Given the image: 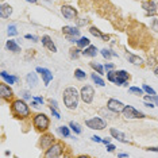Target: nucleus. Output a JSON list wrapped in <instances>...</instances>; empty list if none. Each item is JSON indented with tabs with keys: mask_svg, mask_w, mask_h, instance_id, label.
<instances>
[{
	"mask_svg": "<svg viewBox=\"0 0 158 158\" xmlns=\"http://www.w3.org/2000/svg\"><path fill=\"white\" fill-rule=\"evenodd\" d=\"M10 110H11V114L14 118L19 120H26L31 118V108L28 106L27 100L24 99H12L11 103H10Z\"/></svg>",
	"mask_w": 158,
	"mask_h": 158,
	"instance_id": "f257e3e1",
	"label": "nucleus"
},
{
	"mask_svg": "<svg viewBox=\"0 0 158 158\" xmlns=\"http://www.w3.org/2000/svg\"><path fill=\"white\" fill-rule=\"evenodd\" d=\"M80 91H77V88L74 87H66L62 92V100L64 106L68 110H77L78 107V100H80Z\"/></svg>",
	"mask_w": 158,
	"mask_h": 158,
	"instance_id": "f03ea898",
	"label": "nucleus"
},
{
	"mask_svg": "<svg viewBox=\"0 0 158 158\" xmlns=\"http://www.w3.org/2000/svg\"><path fill=\"white\" fill-rule=\"evenodd\" d=\"M31 123H33V127L39 132H45L49 130L50 127V118L44 112H38L33 115L31 118Z\"/></svg>",
	"mask_w": 158,
	"mask_h": 158,
	"instance_id": "7ed1b4c3",
	"label": "nucleus"
},
{
	"mask_svg": "<svg viewBox=\"0 0 158 158\" xmlns=\"http://www.w3.org/2000/svg\"><path fill=\"white\" fill-rule=\"evenodd\" d=\"M64 153H65V145H64V142L56 141L48 150H45L44 156L46 158H58V157H62Z\"/></svg>",
	"mask_w": 158,
	"mask_h": 158,
	"instance_id": "20e7f679",
	"label": "nucleus"
},
{
	"mask_svg": "<svg viewBox=\"0 0 158 158\" xmlns=\"http://www.w3.org/2000/svg\"><path fill=\"white\" fill-rule=\"evenodd\" d=\"M122 116L126 120H135V119H145L146 115L132 106H124L123 111H122Z\"/></svg>",
	"mask_w": 158,
	"mask_h": 158,
	"instance_id": "39448f33",
	"label": "nucleus"
},
{
	"mask_svg": "<svg viewBox=\"0 0 158 158\" xmlns=\"http://www.w3.org/2000/svg\"><path fill=\"white\" fill-rule=\"evenodd\" d=\"M85 126L91 130H96V131H102V130H106L107 127V122L100 116H93V118H89V119L85 120Z\"/></svg>",
	"mask_w": 158,
	"mask_h": 158,
	"instance_id": "423d86ee",
	"label": "nucleus"
},
{
	"mask_svg": "<svg viewBox=\"0 0 158 158\" xmlns=\"http://www.w3.org/2000/svg\"><path fill=\"white\" fill-rule=\"evenodd\" d=\"M80 98L85 104H91L95 99V89L92 85H84L80 89Z\"/></svg>",
	"mask_w": 158,
	"mask_h": 158,
	"instance_id": "0eeeda50",
	"label": "nucleus"
},
{
	"mask_svg": "<svg viewBox=\"0 0 158 158\" xmlns=\"http://www.w3.org/2000/svg\"><path fill=\"white\" fill-rule=\"evenodd\" d=\"M54 142H56V136L53 135L52 132L45 131V132H42L41 138H39V147L45 152V150H48Z\"/></svg>",
	"mask_w": 158,
	"mask_h": 158,
	"instance_id": "6e6552de",
	"label": "nucleus"
},
{
	"mask_svg": "<svg viewBox=\"0 0 158 158\" xmlns=\"http://www.w3.org/2000/svg\"><path fill=\"white\" fill-rule=\"evenodd\" d=\"M61 15L65 18L66 20H76L78 16V11L77 8H74L73 6L69 4H64L61 7Z\"/></svg>",
	"mask_w": 158,
	"mask_h": 158,
	"instance_id": "1a4fd4ad",
	"label": "nucleus"
},
{
	"mask_svg": "<svg viewBox=\"0 0 158 158\" xmlns=\"http://www.w3.org/2000/svg\"><path fill=\"white\" fill-rule=\"evenodd\" d=\"M0 96H2V99L6 100V102H11L14 99V96H15L11 85L7 84L6 81H3L2 84H0Z\"/></svg>",
	"mask_w": 158,
	"mask_h": 158,
	"instance_id": "9d476101",
	"label": "nucleus"
},
{
	"mask_svg": "<svg viewBox=\"0 0 158 158\" xmlns=\"http://www.w3.org/2000/svg\"><path fill=\"white\" fill-rule=\"evenodd\" d=\"M35 70H37L38 74L42 77V81H44L45 87H49L50 82H52L53 78H54V76H53V73H52V70L48 69V68H44V66H38Z\"/></svg>",
	"mask_w": 158,
	"mask_h": 158,
	"instance_id": "9b49d317",
	"label": "nucleus"
},
{
	"mask_svg": "<svg viewBox=\"0 0 158 158\" xmlns=\"http://www.w3.org/2000/svg\"><path fill=\"white\" fill-rule=\"evenodd\" d=\"M128 80H130V74H128L127 70H124V69L116 70V81H115V85H118V87H128Z\"/></svg>",
	"mask_w": 158,
	"mask_h": 158,
	"instance_id": "f8f14e48",
	"label": "nucleus"
},
{
	"mask_svg": "<svg viewBox=\"0 0 158 158\" xmlns=\"http://www.w3.org/2000/svg\"><path fill=\"white\" fill-rule=\"evenodd\" d=\"M142 8L146 11L147 16H154L158 12V4L154 2V0H143Z\"/></svg>",
	"mask_w": 158,
	"mask_h": 158,
	"instance_id": "ddd939ff",
	"label": "nucleus"
},
{
	"mask_svg": "<svg viewBox=\"0 0 158 158\" xmlns=\"http://www.w3.org/2000/svg\"><path fill=\"white\" fill-rule=\"evenodd\" d=\"M124 106H126V104H123L120 100H118V99L111 98V99L107 100V108L111 110L115 114H122V111H123Z\"/></svg>",
	"mask_w": 158,
	"mask_h": 158,
	"instance_id": "4468645a",
	"label": "nucleus"
},
{
	"mask_svg": "<svg viewBox=\"0 0 158 158\" xmlns=\"http://www.w3.org/2000/svg\"><path fill=\"white\" fill-rule=\"evenodd\" d=\"M110 135L112 136L114 139H116L118 142L120 143H130V139H128V136L124 134V132H122L120 130H118V128L115 127H111L110 128Z\"/></svg>",
	"mask_w": 158,
	"mask_h": 158,
	"instance_id": "2eb2a0df",
	"label": "nucleus"
},
{
	"mask_svg": "<svg viewBox=\"0 0 158 158\" xmlns=\"http://www.w3.org/2000/svg\"><path fill=\"white\" fill-rule=\"evenodd\" d=\"M126 58H127V61L131 64V65H135V66H142V65H145V60H143L142 57L134 54V53L126 52Z\"/></svg>",
	"mask_w": 158,
	"mask_h": 158,
	"instance_id": "dca6fc26",
	"label": "nucleus"
},
{
	"mask_svg": "<svg viewBox=\"0 0 158 158\" xmlns=\"http://www.w3.org/2000/svg\"><path fill=\"white\" fill-rule=\"evenodd\" d=\"M41 42H42V46H44L46 50H49V52H52V53H57V46L49 35H42Z\"/></svg>",
	"mask_w": 158,
	"mask_h": 158,
	"instance_id": "f3484780",
	"label": "nucleus"
},
{
	"mask_svg": "<svg viewBox=\"0 0 158 158\" xmlns=\"http://www.w3.org/2000/svg\"><path fill=\"white\" fill-rule=\"evenodd\" d=\"M6 49L8 50V52H11L12 54H19V53L22 52L19 44H18L15 39H8V41L6 42Z\"/></svg>",
	"mask_w": 158,
	"mask_h": 158,
	"instance_id": "a211bd4d",
	"label": "nucleus"
},
{
	"mask_svg": "<svg viewBox=\"0 0 158 158\" xmlns=\"http://www.w3.org/2000/svg\"><path fill=\"white\" fill-rule=\"evenodd\" d=\"M12 11H14L12 6L7 4V3H2V4H0V16H2L3 19H8V18L12 15Z\"/></svg>",
	"mask_w": 158,
	"mask_h": 158,
	"instance_id": "6ab92c4d",
	"label": "nucleus"
},
{
	"mask_svg": "<svg viewBox=\"0 0 158 158\" xmlns=\"http://www.w3.org/2000/svg\"><path fill=\"white\" fill-rule=\"evenodd\" d=\"M26 82L30 88H35L38 85V72H30L26 74Z\"/></svg>",
	"mask_w": 158,
	"mask_h": 158,
	"instance_id": "aec40b11",
	"label": "nucleus"
},
{
	"mask_svg": "<svg viewBox=\"0 0 158 158\" xmlns=\"http://www.w3.org/2000/svg\"><path fill=\"white\" fill-rule=\"evenodd\" d=\"M0 76H2L3 81H6L7 84H10V85L15 84V82H19V77H18V76H12V74H10L8 72H6V70L0 72Z\"/></svg>",
	"mask_w": 158,
	"mask_h": 158,
	"instance_id": "412c9836",
	"label": "nucleus"
},
{
	"mask_svg": "<svg viewBox=\"0 0 158 158\" xmlns=\"http://www.w3.org/2000/svg\"><path fill=\"white\" fill-rule=\"evenodd\" d=\"M64 35H74V37H81L80 35V27L78 26H64L62 27Z\"/></svg>",
	"mask_w": 158,
	"mask_h": 158,
	"instance_id": "4be33fe9",
	"label": "nucleus"
},
{
	"mask_svg": "<svg viewBox=\"0 0 158 158\" xmlns=\"http://www.w3.org/2000/svg\"><path fill=\"white\" fill-rule=\"evenodd\" d=\"M98 53H99V49L96 48L95 45H89L88 48H85V49H82V56L84 57H89V58H95L96 56H98Z\"/></svg>",
	"mask_w": 158,
	"mask_h": 158,
	"instance_id": "5701e85b",
	"label": "nucleus"
},
{
	"mask_svg": "<svg viewBox=\"0 0 158 158\" xmlns=\"http://www.w3.org/2000/svg\"><path fill=\"white\" fill-rule=\"evenodd\" d=\"M89 33H91L93 37H96V38H100V39H103V41H110V35H106V34H103L102 31L99 30L96 26H91L89 27Z\"/></svg>",
	"mask_w": 158,
	"mask_h": 158,
	"instance_id": "b1692460",
	"label": "nucleus"
},
{
	"mask_svg": "<svg viewBox=\"0 0 158 158\" xmlns=\"http://www.w3.org/2000/svg\"><path fill=\"white\" fill-rule=\"evenodd\" d=\"M91 78H92V81L98 85V87H106V81H104V78L100 76L99 73H96V72L91 73Z\"/></svg>",
	"mask_w": 158,
	"mask_h": 158,
	"instance_id": "393cba45",
	"label": "nucleus"
},
{
	"mask_svg": "<svg viewBox=\"0 0 158 158\" xmlns=\"http://www.w3.org/2000/svg\"><path fill=\"white\" fill-rule=\"evenodd\" d=\"M89 66L93 69V72L99 73L100 76L106 74V69H104V65H102V64H99V62H89Z\"/></svg>",
	"mask_w": 158,
	"mask_h": 158,
	"instance_id": "a878e982",
	"label": "nucleus"
},
{
	"mask_svg": "<svg viewBox=\"0 0 158 158\" xmlns=\"http://www.w3.org/2000/svg\"><path fill=\"white\" fill-rule=\"evenodd\" d=\"M57 130H58V132L61 134V136H62V138H69V136H70V131H72V130H70L69 124H68V126H60Z\"/></svg>",
	"mask_w": 158,
	"mask_h": 158,
	"instance_id": "bb28decb",
	"label": "nucleus"
},
{
	"mask_svg": "<svg viewBox=\"0 0 158 158\" xmlns=\"http://www.w3.org/2000/svg\"><path fill=\"white\" fill-rule=\"evenodd\" d=\"M76 45L82 50V49L88 48V46L91 45V39H89L88 37H80V38H78V42H77Z\"/></svg>",
	"mask_w": 158,
	"mask_h": 158,
	"instance_id": "cd10ccee",
	"label": "nucleus"
},
{
	"mask_svg": "<svg viewBox=\"0 0 158 158\" xmlns=\"http://www.w3.org/2000/svg\"><path fill=\"white\" fill-rule=\"evenodd\" d=\"M87 73H85L82 69H80V68H77V69H74V78L78 81H85L87 80Z\"/></svg>",
	"mask_w": 158,
	"mask_h": 158,
	"instance_id": "c85d7f7f",
	"label": "nucleus"
},
{
	"mask_svg": "<svg viewBox=\"0 0 158 158\" xmlns=\"http://www.w3.org/2000/svg\"><path fill=\"white\" fill-rule=\"evenodd\" d=\"M69 127H70V130L74 132L76 135H80L81 132H82V128H81V126L77 123V122H74V120H70L69 122Z\"/></svg>",
	"mask_w": 158,
	"mask_h": 158,
	"instance_id": "c756f323",
	"label": "nucleus"
},
{
	"mask_svg": "<svg viewBox=\"0 0 158 158\" xmlns=\"http://www.w3.org/2000/svg\"><path fill=\"white\" fill-rule=\"evenodd\" d=\"M69 54H70V57L73 60H77L80 56H82V50L78 48V46H76V48H72L70 50H69Z\"/></svg>",
	"mask_w": 158,
	"mask_h": 158,
	"instance_id": "7c9ffc66",
	"label": "nucleus"
},
{
	"mask_svg": "<svg viewBox=\"0 0 158 158\" xmlns=\"http://www.w3.org/2000/svg\"><path fill=\"white\" fill-rule=\"evenodd\" d=\"M128 92L132 93V95H136V96H143L145 95L143 88H139V87H128Z\"/></svg>",
	"mask_w": 158,
	"mask_h": 158,
	"instance_id": "2f4dec72",
	"label": "nucleus"
},
{
	"mask_svg": "<svg viewBox=\"0 0 158 158\" xmlns=\"http://www.w3.org/2000/svg\"><path fill=\"white\" fill-rule=\"evenodd\" d=\"M100 54H102L103 58L107 60V61L111 60V58L114 57V56H112V50H111V49H107V48H104V49L100 50Z\"/></svg>",
	"mask_w": 158,
	"mask_h": 158,
	"instance_id": "473e14b6",
	"label": "nucleus"
},
{
	"mask_svg": "<svg viewBox=\"0 0 158 158\" xmlns=\"http://www.w3.org/2000/svg\"><path fill=\"white\" fill-rule=\"evenodd\" d=\"M107 80L110 82H112L115 84V81H116V69H112V70H107Z\"/></svg>",
	"mask_w": 158,
	"mask_h": 158,
	"instance_id": "72a5a7b5",
	"label": "nucleus"
},
{
	"mask_svg": "<svg viewBox=\"0 0 158 158\" xmlns=\"http://www.w3.org/2000/svg\"><path fill=\"white\" fill-rule=\"evenodd\" d=\"M7 34H8V37H15V35L19 34L15 24H10V26L7 27Z\"/></svg>",
	"mask_w": 158,
	"mask_h": 158,
	"instance_id": "f704fd0d",
	"label": "nucleus"
},
{
	"mask_svg": "<svg viewBox=\"0 0 158 158\" xmlns=\"http://www.w3.org/2000/svg\"><path fill=\"white\" fill-rule=\"evenodd\" d=\"M143 100H147V102H153L156 106H158V95H143Z\"/></svg>",
	"mask_w": 158,
	"mask_h": 158,
	"instance_id": "c9c22d12",
	"label": "nucleus"
},
{
	"mask_svg": "<svg viewBox=\"0 0 158 158\" xmlns=\"http://www.w3.org/2000/svg\"><path fill=\"white\" fill-rule=\"evenodd\" d=\"M49 110H50V112H52V115L56 118L57 120H60V119H61V114H60V111L57 110L56 107H53V106H50V104H49Z\"/></svg>",
	"mask_w": 158,
	"mask_h": 158,
	"instance_id": "e433bc0d",
	"label": "nucleus"
},
{
	"mask_svg": "<svg viewBox=\"0 0 158 158\" xmlns=\"http://www.w3.org/2000/svg\"><path fill=\"white\" fill-rule=\"evenodd\" d=\"M150 30L158 34V19H156V18H153L152 22H150Z\"/></svg>",
	"mask_w": 158,
	"mask_h": 158,
	"instance_id": "4c0bfd02",
	"label": "nucleus"
},
{
	"mask_svg": "<svg viewBox=\"0 0 158 158\" xmlns=\"http://www.w3.org/2000/svg\"><path fill=\"white\" fill-rule=\"evenodd\" d=\"M142 88H143V91H145L146 95H156V91L150 87V85H147V84H143L142 85Z\"/></svg>",
	"mask_w": 158,
	"mask_h": 158,
	"instance_id": "58836bf2",
	"label": "nucleus"
},
{
	"mask_svg": "<svg viewBox=\"0 0 158 158\" xmlns=\"http://www.w3.org/2000/svg\"><path fill=\"white\" fill-rule=\"evenodd\" d=\"M24 39H28V41H33V42H39L41 38L37 37V35H33V34H26L24 35Z\"/></svg>",
	"mask_w": 158,
	"mask_h": 158,
	"instance_id": "ea45409f",
	"label": "nucleus"
},
{
	"mask_svg": "<svg viewBox=\"0 0 158 158\" xmlns=\"http://www.w3.org/2000/svg\"><path fill=\"white\" fill-rule=\"evenodd\" d=\"M20 98L24 99V100H31L34 96H31V93L28 91H22V92H20Z\"/></svg>",
	"mask_w": 158,
	"mask_h": 158,
	"instance_id": "a19ab883",
	"label": "nucleus"
},
{
	"mask_svg": "<svg viewBox=\"0 0 158 158\" xmlns=\"http://www.w3.org/2000/svg\"><path fill=\"white\" fill-rule=\"evenodd\" d=\"M65 38H66L68 42H70V44H77L78 38H80V37H74V35H65Z\"/></svg>",
	"mask_w": 158,
	"mask_h": 158,
	"instance_id": "79ce46f5",
	"label": "nucleus"
},
{
	"mask_svg": "<svg viewBox=\"0 0 158 158\" xmlns=\"http://www.w3.org/2000/svg\"><path fill=\"white\" fill-rule=\"evenodd\" d=\"M146 65H147V66H150V68H154V66L157 65V64H156V58H154L153 56H152V57H149V58H147Z\"/></svg>",
	"mask_w": 158,
	"mask_h": 158,
	"instance_id": "37998d69",
	"label": "nucleus"
},
{
	"mask_svg": "<svg viewBox=\"0 0 158 158\" xmlns=\"http://www.w3.org/2000/svg\"><path fill=\"white\" fill-rule=\"evenodd\" d=\"M77 20V26L81 27V26H85V24L88 23V19H85V18H82V19H76Z\"/></svg>",
	"mask_w": 158,
	"mask_h": 158,
	"instance_id": "c03bdc74",
	"label": "nucleus"
},
{
	"mask_svg": "<svg viewBox=\"0 0 158 158\" xmlns=\"http://www.w3.org/2000/svg\"><path fill=\"white\" fill-rule=\"evenodd\" d=\"M143 106L147 107V108H154V107H157L153 102H147V100H143Z\"/></svg>",
	"mask_w": 158,
	"mask_h": 158,
	"instance_id": "a18cd8bd",
	"label": "nucleus"
},
{
	"mask_svg": "<svg viewBox=\"0 0 158 158\" xmlns=\"http://www.w3.org/2000/svg\"><path fill=\"white\" fill-rule=\"evenodd\" d=\"M30 106L33 107V108H39V107H41V104H39L35 99H31V100H30Z\"/></svg>",
	"mask_w": 158,
	"mask_h": 158,
	"instance_id": "49530a36",
	"label": "nucleus"
},
{
	"mask_svg": "<svg viewBox=\"0 0 158 158\" xmlns=\"http://www.w3.org/2000/svg\"><path fill=\"white\" fill-rule=\"evenodd\" d=\"M106 147H107V152H108V153H114L115 149H116V146L112 145V143H108V145H106Z\"/></svg>",
	"mask_w": 158,
	"mask_h": 158,
	"instance_id": "de8ad7c7",
	"label": "nucleus"
},
{
	"mask_svg": "<svg viewBox=\"0 0 158 158\" xmlns=\"http://www.w3.org/2000/svg\"><path fill=\"white\" fill-rule=\"evenodd\" d=\"M104 69H106V72L107 70H112V69H115V65L112 62H106V65H104Z\"/></svg>",
	"mask_w": 158,
	"mask_h": 158,
	"instance_id": "09e8293b",
	"label": "nucleus"
},
{
	"mask_svg": "<svg viewBox=\"0 0 158 158\" xmlns=\"http://www.w3.org/2000/svg\"><path fill=\"white\" fill-rule=\"evenodd\" d=\"M91 138H92V141L96 142V143H102L103 142V138L102 136H99V135H93V136H91Z\"/></svg>",
	"mask_w": 158,
	"mask_h": 158,
	"instance_id": "8fccbe9b",
	"label": "nucleus"
},
{
	"mask_svg": "<svg viewBox=\"0 0 158 158\" xmlns=\"http://www.w3.org/2000/svg\"><path fill=\"white\" fill-rule=\"evenodd\" d=\"M147 152H154V153H158V146H149L146 147Z\"/></svg>",
	"mask_w": 158,
	"mask_h": 158,
	"instance_id": "3c124183",
	"label": "nucleus"
},
{
	"mask_svg": "<svg viewBox=\"0 0 158 158\" xmlns=\"http://www.w3.org/2000/svg\"><path fill=\"white\" fill-rule=\"evenodd\" d=\"M33 99L37 100V102H38L39 104H41V106H44V103H45V99H44V98H41V96H34Z\"/></svg>",
	"mask_w": 158,
	"mask_h": 158,
	"instance_id": "603ef678",
	"label": "nucleus"
},
{
	"mask_svg": "<svg viewBox=\"0 0 158 158\" xmlns=\"http://www.w3.org/2000/svg\"><path fill=\"white\" fill-rule=\"evenodd\" d=\"M49 104H50V106H53V107H56V108L58 110V103H57V100L52 99V100H50V102H49Z\"/></svg>",
	"mask_w": 158,
	"mask_h": 158,
	"instance_id": "864d4df0",
	"label": "nucleus"
},
{
	"mask_svg": "<svg viewBox=\"0 0 158 158\" xmlns=\"http://www.w3.org/2000/svg\"><path fill=\"white\" fill-rule=\"evenodd\" d=\"M111 139H114L112 136H108V138H103V142H102V143H104V145H108V143H111Z\"/></svg>",
	"mask_w": 158,
	"mask_h": 158,
	"instance_id": "5fc2aeb1",
	"label": "nucleus"
},
{
	"mask_svg": "<svg viewBox=\"0 0 158 158\" xmlns=\"http://www.w3.org/2000/svg\"><path fill=\"white\" fill-rule=\"evenodd\" d=\"M154 74H156V77H158V64L154 66Z\"/></svg>",
	"mask_w": 158,
	"mask_h": 158,
	"instance_id": "6e6d98bb",
	"label": "nucleus"
},
{
	"mask_svg": "<svg viewBox=\"0 0 158 158\" xmlns=\"http://www.w3.org/2000/svg\"><path fill=\"white\" fill-rule=\"evenodd\" d=\"M118 157H128V154L127 153H119L118 154Z\"/></svg>",
	"mask_w": 158,
	"mask_h": 158,
	"instance_id": "4d7b16f0",
	"label": "nucleus"
},
{
	"mask_svg": "<svg viewBox=\"0 0 158 158\" xmlns=\"http://www.w3.org/2000/svg\"><path fill=\"white\" fill-rule=\"evenodd\" d=\"M26 2H27V3H31V4H35L38 0H26Z\"/></svg>",
	"mask_w": 158,
	"mask_h": 158,
	"instance_id": "13d9d810",
	"label": "nucleus"
},
{
	"mask_svg": "<svg viewBox=\"0 0 158 158\" xmlns=\"http://www.w3.org/2000/svg\"><path fill=\"white\" fill-rule=\"evenodd\" d=\"M45 2H48V3H50V2H52V0H45Z\"/></svg>",
	"mask_w": 158,
	"mask_h": 158,
	"instance_id": "bf43d9fd",
	"label": "nucleus"
}]
</instances>
